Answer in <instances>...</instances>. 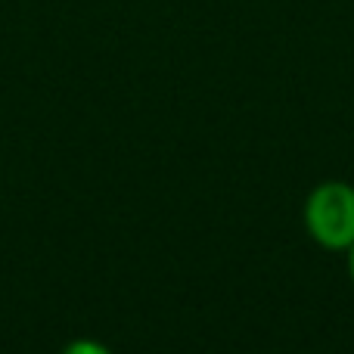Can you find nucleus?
Wrapping results in <instances>:
<instances>
[{"instance_id": "1", "label": "nucleus", "mask_w": 354, "mask_h": 354, "mask_svg": "<svg viewBox=\"0 0 354 354\" xmlns=\"http://www.w3.org/2000/svg\"><path fill=\"white\" fill-rule=\"evenodd\" d=\"M308 236L326 252H348L354 245V183L320 180L301 205Z\"/></svg>"}, {"instance_id": "3", "label": "nucleus", "mask_w": 354, "mask_h": 354, "mask_svg": "<svg viewBox=\"0 0 354 354\" xmlns=\"http://www.w3.org/2000/svg\"><path fill=\"white\" fill-rule=\"evenodd\" d=\"M345 258H348V277H351V286H354V245L345 252Z\"/></svg>"}, {"instance_id": "2", "label": "nucleus", "mask_w": 354, "mask_h": 354, "mask_svg": "<svg viewBox=\"0 0 354 354\" xmlns=\"http://www.w3.org/2000/svg\"><path fill=\"white\" fill-rule=\"evenodd\" d=\"M59 354H115L109 345H103L100 339H91V336H81V339H72L66 342V348Z\"/></svg>"}]
</instances>
